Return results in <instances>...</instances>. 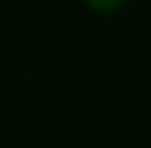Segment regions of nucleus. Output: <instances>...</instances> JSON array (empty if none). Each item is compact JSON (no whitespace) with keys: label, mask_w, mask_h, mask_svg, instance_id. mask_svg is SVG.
Returning a JSON list of instances; mask_svg holds the SVG:
<instances>
[{"label":"nucleus","mask_w":151,"mask_h":148,"mask_svg":"<svg viewBox=\"0 0 151 148\" xmlns=\"http://www.w3.org/2000/svg\"><path fill=\"white\" fill-rule=\"evenodd\" d=\"M86 3H90L96 12H117V9L127 6V0H86Z\"/></svg>","instance_id":"f257e3e1"}]
</instances>
